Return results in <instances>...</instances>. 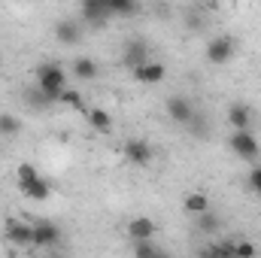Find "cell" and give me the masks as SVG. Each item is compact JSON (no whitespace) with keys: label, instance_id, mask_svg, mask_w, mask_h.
<instances>
[{"label":"cell","instance_id":"9c48e42d","mask_svg":"<svg viewBox=\"0 0 261 258\" xmlns=\"http://www.w3.org/2000/svg\"><path fill=\"white\" fill-rule=\"evenodd\" d=\"M155 234H158V225H155V219H149V216H134L128 222V237L134 243L155 240Z\"/></svg>","mask_w":261,"mask_h":258},{"label":"cell","instance_id":"e0dca14e","mask_svg":"<svg viewBox=\"0 0 261 258\" xmlns=\"http://www.w3.org/2000/svg\"><path fill=\"white\" fill-rule=\"evenodd\" d=\"M73 73H76L79 79L91 82V79L100 73V67H97V61H91V58H76V61H73Z\"/></svg>","mask_w":261,"mask_h":258},{"label":"cell","instance_id":"30bf717a","mask_svg":"<svg viewBox=\"0 0 261 258\" xmlns=\"http://www.w3.org/2000/svg\"><path fill=\"white\" fill-rule=\"evenodd\" d=\"M55 40L64 43V46H76V43H82V24L73 21V18H61V21H55Z\"/></svg>","mask_w":261,"mask_h":258},{"label":"cell","instance_id":"7c38bea8","mask_svg":"<svg viewBox=\"0 0 261 258\" xmlns=\"http://www.w3.org/2000/svg\"><path fill=\"white\" fill-rule=\"evenodd\" d=\"M61 240V228L52 222H37L34 225V246H58Z\"/></svg>","mask_w":261,"mask_h":258},{"label":"cell","instance_id":"ba28073f","mask_svg":"<svg viewBox=\"0 0 261 258\" xmlns=\"http://www.w3.org/2000/svg\"><path fill=\"white\" fill-rule=\"evenodd\" d=\"M125 158H128L130 164H137V167H146L149 161H152V155H155V149H152V143L149 140H140V137H134L125 143Z\"/></svg>","mask_w":261,"mask_h":258},{"label":"cell","instance_id":"9a60e30c","mask_svg":"<svg viewBox=\"0 0 261 258\" xmlns=\"http://www.w3.org/2000/svg\"><path fill=\"white\" fill-rule=\"evenodd\" d=\"M88 125L91 131H97V134H110L113 131V116L107 113V110H100V107H94V110H88Z\"/></svg>","mask_w":261,"mask_h":258},{"label":"cell","instance_id":"8fae6325","mask_svg":"<svg viewBox=\"0 0 261 258\" xmlns=\"http://www.w3.org/2000/svg\"><path fill=\"white\" fill-rule=\"evenodd\" d=\"M252 122H255V113L246 104H231L228 107V125L234 131H252Z\"/></svg>","mask_w":261,"mask_h":258},{"label":"cell","instance_id":"cb8c5ba5","mask_svg":"<svg viewBox=\"0 0 261 258\" xmlns=\"http://www.w3.org/2000/svg\"><path fill=\"white\" fill-rule=\"evenodd\" d=\"M21 131V122L15 116H0V137H15Z\"/></svg>","mask_w":261,"mask_h":258},{"label":"cell","instance_id":"4dcf8cb0","mask_svg":"<svg viewBox=\"0 0 261 258\" xmlns=\"http://www.w3.org/2000/svg\"><path fill=\"white\" fill-rule=\"evenodd\" d=\"M24 258H40V255H24Z\"/></svg>","mask_w":261,"mask_h":258},{"label":"cell","instance_id":"ac0fdd59","mask_svg":"<svg viewBox=\"0 0 261 258\" xmlns=\"http://www.w3.org/2000/svg\"><path fill=\"white\" fill-rule=\"evenodd\" d=\"M107 3H110V12H113V15H122V18L137 15V9H140L137 0H107Z\"/></svg>","mask_w":261,"mask_h":258},{"label":"cell","instance_id":"4316f807","mask_svg":"<svg viewBox=\"0 0 261 258\" xmlns=\"http://www.w3.org/2000/svg\"><path fill=\"white\" fill-rule=\"evenodd\" d=\"M189 128H192V134H195V137H206V134H210V128H206V119H203V116H197V113H195V119H192V125H189Z\"/></svg>","mask_w":261,"mask_h":258},{"label":"cell","instance_id":"2e32d148","mask_svg":"<svg viewBox=\"0 0 261 258\" xmlns=\"http://www.w3.org/2000/svg\"><path fill=\"white\" fill-rule=\"evenodd\" d=\"M186 213H192V216L210 213V197H206L203 192H189L186 194Z\"/></svg>","mask_w":261,"mask_h":258},{"label":"cell","instance_id":"ffe728a7","mask_svg":"<svg viewBox=\"0 0 261 258\" xmlns=\"http://www.w3.org/2000/svg\"><path fill=\"white\" fill-rule=\"evenodd\" d=\"M58 104H67L70 110H76V113H85L88 116V107H85V97L79 94V91H73V88H67L64 94H61V100Z\"/></svg>","mask_w":261,"mask_h":258},{"label":"cell","instance_id":"8992f818","mask_svg":"<svg viewBox=\"0 0 261 258\" xmlns=\"http://www.w3.org/2000/svg\"><path fill=\"white\" fill-rule=\"evenodd\" d=\"M3 234L12 246H34V225H24L21 219H6Z\"/></svg>","mask_w":261,"mask_h":258},{"label":"cell","instance_id":"4fadbf2b","mask_svg":"<svg viewBox=\"0 0 261 258\" xmlns=\"http://www.w3.org/2000/svg\"><path fill=\"white\" fill-rule=\"evenodd\" d=\"M130 76L137 82H143V85H155V82H161L167 76V67L161 64V61H149V64H143L140 70H134Z\"/></svg>","mask_w":261,"mask_h":258},{"label":"cell","instance_id":"5bb4252c","mask_svg":"<svg viewBox=\"0 0 261 258\" xmlns=\"http://www.w3.org/2000/svg\"><path fill=\"white\" fill-rule=\"evenodd\" d=\"M18 189L28 194L31 200H49V197H52V183H49V179H43V176H37V179L24 183V186H18Z\"/></svg>","mask_w":261,"mask_h":258},{"label":"cell","instance_id":"3957f363","mask_svg":"<svg viewBox=\"0 0 261 258\" xmlns=\"http://www.w3.org/2000/svg\"><path fill=\"white\" fill-rule=\"evenodd\" d=\"M228 149H231L237 158H243V161L258 158V152H261L258 137H255L252 131H234V134H231V140H228Z\"/></svg>","mask_w":261,"mask_h":258},{"label":"cell","instance_id":"83f0119b","mask_svg":"<svg viewBox=\"0 0 261 258\" xmlns=\"http://www.w3.org/2000/svg\"><path fill=\"white\" fill-rule=\"evenodd\" d=\"M249 189L255 194H261V164H255V167L249 170Z\"/></svg>","mask_w":261,"mask_h":258},{"label":"cell","instance_id":"7a4b0ae2","mask_svg":"<svg viewBox=\"0 0 261 258\" xmlns=\"http://www.w3.org/2000/svg\"><path fill=\"white\" fill-rule=\"evenodd\" d=\"M203 55H206L210 64H228V61L237 55V40H234L231 34H219V37H213V40L206 43Z\"/></svg>","mask_w":261,"mask_h":258},{"label":"cell","instance_id":"d4e9b609","mask_svg":"<svg viewBox=\"0 0 261 258\" xmlns=\"http://www.w3.org/2000/svg\"><path fill=\"white\" fill-rule=\"evenodd\" d=\"M158 246L152 240H143V243H134V258H155Z\"/></svg>","mask_w":261,"mask_h":258},{"label":"cell","instance_id":"f1b7e54d","mask_svg":"<svg viewBox=\"0 0 261 258\" xmlns=\"http://www.w3.org/2000/svg\"><path fill=\"white\" fill-rule=\"evenodd\" d=\"M155 258H170V255H167V252H161V249H158V252H155Z\"/></svg>","mask_w":261,"mask_h":258},{"label":"cell","instance_id":"52a82bcc","mask_svg":"<svg viewBox=\"0 0 261 258\" xmlns=\"http://www.w3.org/2000/svg\"><path fill=\"white\" fill-rule=\"evenodd\" d=\"M79 15H82V21H88V24H94V28H103L107 18H113L107 0H85L82 9H79Z\"/></svg>","mask_w":261,"mask_h":258},{"label":"cell","instance_id":"277c9868","mask_svg":"<svg viewBox=\"0 0 261 258\" xmlns=\"http://www.w3.org/2000/svg\"><path fill=\"white\" fill-rule=\"evenodd\" d=\"M122 64L128 67L130 73L140 70L143 64H149V43L140 40V37H130L125 43V49H122Z\"/></svg>","mask_w":261,"mask_h":258},{"label":"cell","instance_id":"7402d4cb","mask_svg":"<svg viewBox=\"0 0 261 258\" xmlns=\"http://www.w3.org/2000/svg\"><path fill=\"white\" fill-rule=\"evenodd\" d=\"M24 100H28V107H34V110H49V107H52V100H49L40 88H28V91H24Z\"/></svg>","mask_w":261,"mask_h":258},{"label":"cell","instance_id":"603a6c76","mask_svg":"<svg viewBox=\"0 0 261 258\" xmlns=\"http://www.w3.org/2000/svg\"><path fill=\"white\" fill-rule=\"evenodd\" d=\"M15 176H18V186H24V183H31V179H37L40 176V170L31 164V161H21L18 167H15Z\"/></svg>","mask_w":261,"mask_h":258},{"label":"cell","instance_id":"5b68a950","mask_svg":"<svg viewBox=\"0 0 261 258\" xmlns=\"http://www.w3.org/2000/svg\"><path fill=\"white\" fill-rule=\"evenodd\" d=\"M167 116H170V122H176V125H182V128H189L192 125V119H195V107H192V100L189 97H182V94H173V97H167Z\"/></svg>","mask_w":261,"mask_h":258},{"label":"cell","instance_id":"6da1fadb","mask_svg":"<svg viewBox=\"0 0 261 258\" xmlns=\"http://www.w3.org/2000/svg\"><path fill=\"white\" fill-rule=\"evenodd\" d=\"M34 76H37V88H40L52 104H58L61 94L67 91V76H64V70H61V64L46 61V64H40L34 70Z\"/></svg>","mask_w":261,"mask_h":258},{"label":"cell","instance_id":"484cf974","mask_svg":"<svg viewBox=\"0 0 261 258\" xmlns=\"http://www.w3.org/2000/svg\"><path fill=\"white\" fill-rule=\"evenodd\" d=\"M255 255H258V249H255L252 240H237V258H255Z\"/></svg>","mask_w":261,"mask_h":258},{"label":"cell","instance_id":"d6986e66","mask_svg":"<svg viewBox=\"0 0 261 258\" xmlns=\"http://www.w3.org/2000/svg\"><path fill=\"white\" fill-rule=\"evenodd\" d=\"M210 252H213V258H237V240H219V243H210Z\"/></svg>","mask_w":261,"mask_h":258},{"label":"cell","instance_id":"44dd1931","mask_svg":"<svg viewBox=\"0 0 261 258\" xmlns=\"http://www.w3.org/2000/svg\"><path fill=\"white\" fill-rule=\"evenodd\" d=\"M195 225H197V231H200V234H216L222 222H219V216H216V213H203V216H197V219H195Z\"/></svg>","mask_w":261,"mask_h":258},{"label":"cell","instance_id":"f546056e","mask_svg":"<svg viewBox=\"0 0 261 258\" xmlns=\"http://www.w3.org/2000/svg\"><path fill=\"white\" fill-rule=\"evenodd\" d=\"M49 258H67V255H58V252H52V255H49Z\"/></svg>","mask_w":261,"mask_h":258}]
</instances>
